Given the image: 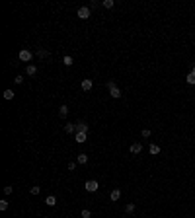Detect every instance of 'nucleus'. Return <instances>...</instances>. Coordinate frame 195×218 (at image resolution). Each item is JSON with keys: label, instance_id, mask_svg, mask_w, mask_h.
Here are the masks:
<instances>
[{"label": "nucleus", "instance_id": "obj_14", "mask_svg": "<svg viewBox=\"0 0 195 218\" xmlns=\"http://www.w3.org/2000/svg\"><path fill=\"white\" fill-rule=\"evenodd\" d=\"M102 6H103L105 10H111V8L115 6V2H113V0H103V2H102Z\"/></svg>", "mask_w": 195, "mask_h": 218}, {"label": "nucleus", "instance_id": "obj_11", "mask_svg": "<svg viewBox=\"0 0 195 218\" xmlns=\"http://www.w3.org/2000/svg\"><path fill=\"white\" fill-rule=\"evenodd\" d=\"M45 205H47V206H55V205H57V197H55V195H49V197L45 199Z\"/></svg>", "mask_w": 195, "mask_h": 218}, {"label": "nucleus", "instance_id": "obj_17", "mask_svg": "<svg viewBox=\"0 0 195 218\" xmlns=\"http://www.w3.org/2000/svg\"><path fill=\"white\" fill-rule=\"evenodd\" d=\"M72 62H74V61H72L70 55H66L65 58H62V65H65V66H72Z\"/></svg>", "mask_w": 195, "mask_h": 218}, {"label": "nucleus", "instance_id": "obj_26", "mask_svg": "<svg viewBox=\"0 0 195 218\" xmlns=\"http://www.w3.org/2000/svg\"><path fill=\"white\" fill-rule=\"evenodd\" d=\"M141 135H143V138H148V136H150V131H148V129H143Z\"/></svg>", "mask_w": 195, "mask_h": 218}, {"label": "nucleus", "instance_id": "obj_18", "mask_svg": "<svg viewBox=\"0 0 195 218\" xmlns=\"http://www.w3.org/2000/svg\"><path fill=\"white\" fill-rule=\"evenodd\" d=\"M49 55H51V53L45 51V49H39L37 51V57H41V58H49Z\"/></svg>", "mask_w": 195, "mask_h": 218}, {"label": "nucleus", "instance_id": "obj_2", "mask_svg": "<svg viewBox=\"0 0 195 218\" xmlns=\"http://www.w3.org/2000/svg\"><path fill=\"white\" fill-rule=\"evenodd\" d=\"M84 189H86L88 193H96V191L99 189V183L96 181V179H88V181L84 183Z\"/></svg>", "mask_w": 195, "mask_h": 218}, {"label": "nucleus", "instance_id": "obj_13", "mask_svg": "<svg viewBox=\"0 0 195 218\" xmlns=\"http://www.w3.org/2000/svg\"><path fill=\"white\" fill-rule=\"evenodd\" d=\"M148 152L152 154V156H156V154H160V146H158V144H150Z\"/></svg>", "mask_w": 195, "mask_h": 218}, {"label": "nucleus", "instance_id": "obj_9", "mask_svg": "<svg viewBox=\"0 0 195 218\" xmlns=\"http://www.w3.org/2000/svg\"><path fill=\"white\" fill-rule=\"evenodd\" d=\"M65 132H68V135H76V125L74 123H66L65 125Z\"/></svg>", "mask_w": 195, "mask_h": 218}, {"label": "nucleus", "instance_id": "obj_12", "mask_svg": "<svg viewBox=\"0 0 195 218\" xmlns=\"http://www.w3.org/2000/svg\"><path fill=\"white\" fill-rule=\"evenodd\" d=\"M35 72H37V68H35V65H28V66H25V74H28V76H33Z\"/></svg>", "mask_w": 195, "mask_h": 218}, {"label": "nucleus", "instance_id": "obj_10", "mask_svg": "<svg viewBox=\"0 0 195 218\" xmlns=\"http://www.w3.org/2000/svg\"><path fill=\"white\" fill-rule=\"evenodd\" d=\"M109 199H111V201H119L121 199V189H113L111 193H109Z\"/></svg>", "mask_w": 195, "mask_h": 218}, {"label": "nucleus", "instance_id": "obj_4", "mask_svg": "<svg viewBox=\"0 0 195 218\" xmlns=\"http://www.w3.org/2000/svg\"><path fill=\"white\" fill-rule=\"evenodd\" d=\"M18 57H20V61H22V62H31V58H33V53H31L29 49H22Z\"/></svg>", "mask_w": 195, "mask_h": 218}, {"label": "nucleus", "instance_id": "obj_27", "mask_svg": "<svg viewBox=\"0 0 195 218\" xmlns=\"http://www.w3.org/2000/svg\"><path fill=\"white\" fill-rule=\"evenodd\" d=\"M14 82H16V84H22V82H24V76H16Z\"/></svg>", "mask_w": 195, "mask_h": 218}, {"label": "nucleus", "instance_id": "obj_16", "mask_svg": "<svg viewBox=\"0 0 195 218\" xmlns=\"http://www.w3.org/2000/svg\"><path fill=\"white\" fill-rule=\"evenodd\" d=\"M76 162H78V164H86V162H88V154H78Z\"/></svg>", "mask_w": 195, "mask_h": 218}, {"label": "nucleus", "instance_id": "obj_8", "mask_svg": "<svg viewBox=\"0 0 195 218\" xmlns=\"http://www.w3.org/2000/svg\"><path fill=\"white\" fill-rule=\"evenodd\" d=\"M141 152H143V144H141V142L131 144V154H141Z\"/></svg>", "mask_w": 195, "mask_h": 218}, {"label": "nucleus", "instance_id": "obj_22", "mask_svg": "<svg viewBox=\"0 0 195 218\" xmlns=\"http://www.w3.org/2000/svg\"><path fill=\"white\" fill-rule=\"evenodd\" d=\"M0 210H8V201H6V199L0 201Z\"/></svg>", "mask_w": 195, "mask_h": 218}, {"label": "nucleus", "instance_id": "obj_3", "mask_svg": "<svg viewBox=\"0 0 195 218\" xmlns=\"http://www.w3.org/2000/svg\"><path fill=\"white\" fill-rule=\"evenodd\" d=\"M76 16H78L80 20H88V18L92 16L90 6H80V8H78V12H76Z\"/></svg>", "mask_w": 195, "mask_h": 218}, {"label": "nucleus", "instance_id": "obj_28", "mask_svg": "<svg viewBox=\"0 0 195 218\" xmlns=\"http://www.w3.org/2000/svg\"><path fill=\"white\" fill-rule=\"evenodd\" d=\"M74 168H76V164H74V162H70V164H68V169H70V172H74Z\"/></svg>", "mask_w": 195, "mask_h": 218}, {"label": "nucleus", "instance_id": "obj_1", "mask_svg": "<svg viewBox=\"0 0 195 218\" xmlns=\"http://www.w3.org/2000/svg\"><path fill=\"white\" fill-rule=\"evenodd\" d=\"M107 88H109V95H111L113 99H119L121 98V90L117 88V84H115V82H107Z\"/></svg>", "mask_w": 195, "mask_h": 218}, {"label": "nucleus", "instance_id": "obj_25", "mask_svg": "<svg viewBox=\"0 0 195 218\" xmlns=\"http://www.w3.org/2000/svg\"><path fill=\"white\" fill-rule=\"evenodd\" d=\"M12 191H14V187L8 185V187H4V195H12Z\"/></svg>", "mask_w": 195, "mask_h": 218}, {"label": "nucleus", "instance_id": "obj_20", "mask_svg": "<svg viewBox=\"0 0 195 218\" xmlns=\"http://www.w3.org/2000/svg\"><path fill=\"white\" fill-rule=\"evenodd\" d=\"M125 212H127V214H133L135 212V203H129L127 206H125Z\"/></svg>", "mask_w": 195, "mask_h": 218}, {"label": "nucleus", "instance_id": "obj_6", "mask_svg": "<svg viewBox=\"0 0 195 218\" xmlns=\"http://www.w3.org/2000/svg\"><path fill=\"white\" fill-rule=\"evenodd\" d=\"M92 86H94V82L90 80V78L82 80V90H84V92H90V90H92Z\"/></svg>", "mask_w": 195, "mask_h": 218}, {"label": "nucleus", "instance_id": "obj_24", "mask_svg": "<svg viewBox=\"0 0 195 218\" xmlns=\"http://www.w3.org/2000/svg\"><path fill=\"white\" fill-rule=\"evenodd\" d=\"M80 214H82V218H92V212L88 210V209H84V210L80 212Z\"/></svg>", "mask_w": 195, "mask_h": 218}, {"label": "nucleus", "instance_id": "obj_5", "mask_svg": "<svg viewBox=\"0 0 195 218\" xmlns=\"http://www.w3.org/2000/svg\"><path fill=\"white\" fill-rule=\"evenodd\" d=\"M74 125H76V132H88V131H90V127L84 123V121H76Z\"/></svg>", "mask_w": 195, "mask_h": 218}, {"label": "nucleus", "instance_id": "obj_7", "mask_svg": "<svg viewBox=\"0 0 195 218\" xmlns=\"http://www.w3.org/2000/svg\"><path fill=\"white\" fill-rule=\"evenodd\" d=\"M74 138H76V142H78V144H82V142H86V138H88V132H76V135H74Z\"/></svg>", "mask_w": 195, "mask_h": 218}, {"label": "nucleus", "instance_id": "obj_19", "mask_svg": "<svg viewBox=\"0 0 195 218\" xmlns=\"http://www.w3.org/2000/svg\"><path fill=\"white\" fill-rule=\"evenodd\" d=\"M14 92H12V90H4V99H14Z\"/></svg>", "mask_w": 195, "mask_h": 218}, {"label": "nucleus", "instance_id": "obj_23", "mask_svg": "<svg viewBox=\"0 0 195 218\" xmlns=\"http://www.w3.org/2000/svg\"><path fill=\"white\" fill-rule=\"evenodd\" d=\"M29 191H31V195H39V191H41V187H39V185H33V187H31Z\"/></svg>", "mask_w": 195, "mask_h": 218}, {"label": "nucleus", "instance_id": "obj_15", "mask_svg": "<svg viewBox=\"0 0 195 218\" xmlns=\"http://www.w3.org/2000/svg\"><path fill=\"white\" fill-rule=\"evenodd\" d=\"M66 115H68V107H66V105H61V107H59V117L65 119Z\"/></svg>", "mask_w": 195, "mask_h": 218}, {"label": "nucleus", "instance_id": "obj_21", "mask_svg": "<svg viewBox=\"0 0 195 218\" xmlns=\"http://www.w3.org/2000/svg\"><path fill=\"white\" fill-rule=\"evenodd\" d=\"M186 80H187V84H191V86H193V84H195V72H189Z\"/></svg>", "mask_w": 195, "mask_h": 218}]
</instances>
